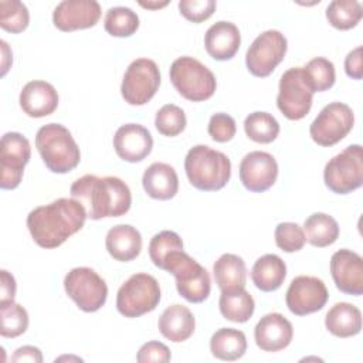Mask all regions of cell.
Instances as JSON below:
<instances>
[{
  "mask_svg": "<svg viewBox=\"0 0 363 363\" xmlns=\"http://www.w3.org/2000/svg\"><path fill=\"white\" fill-rule=\"evenodd\" d=\"M302 71L313 94L328 91L333 86L336 79L335 65L325 57L312 58L305 67H302Z\"/></svg>",
  "mask_w": 363,
  "mask_h": 363,
  "instance_id": "obj_35",
  "label": "cell"
},
{
  "mask_svg": "<svg viewBox=\"0 0 363 363\" xmlns=\"http://www.w3.org/2000/svg\"><path fill=\"white\" fill-rule=\"evenodd\" d=\"M105 247L113 259L128 262L140 254L142 235L129 224H118L106 233Z\"/></svg>",
  "mask_w": 363,
  "mask_h": 363,
  "instance_id": "obj_24",
  "label": "cell"
},
{
  "mask_svg": "<svg viewBox=\"0 0 363 363\" xmlns=\"http://www.w3.org/2000/svg\"><path fill=\"white\" fill-rule=\"evenodd\" d=\"M244 130L257 143H271L279 135V123L271 113L257 111L245 118Z\"/></svg>",
  "mask_w": 363,
  "mask_h": 363,
  "instance_id": "obj_33",
  "label": "cell"
},
{
  "mask_svg": "<svg viewBox=\"0 0 363 363\" xmlns=\"http://www.w3.org/2000/svg\"><path fill=\"white\" fill-rule=\"evenodd\" d=\"M292 337V323L278 312L264 315L254 329L255 343L264 352H279L289 346Z\"/></svg>",
  "mask_w": 363,
  "mask_h": 363,
  "instance_id": "obj_20",
  "label": "cell"
},
{
  "mask_svg": "<svg viewBox=\"0 0 363 363\" xmlns=\"http://www.w3.org/2000/svg\"><path fill=\"white\" fill-rule=\"evenodd\" d=\"M186 123L187 121L184 111L174 104L163 105L155 116V126L157 132L169 138L180 135L184 130Z\"/></svg>",
  "mask_w": 363,
  "mask_h": 363,
  "instance_id": "obj_39",
  "label": "cell"
},
{
  "mask_svg": "<svg viewBox=\"0 0 363 363\" xmlns=\"http://www.w3.org/2000/svg\"><path fill=\"white\" fill-rule=\"evenodd\" d=\"M104 27L112 37H130L139 28V17L129 7H111L106 11Z\"/></svg>",
  "mask_w": 363,
  "mask_h": 363,
  "instance_id": "obj_34",
  "label": "cell"
},
{
  "mask_svg": "<svg viewBox=\"0 0 363 363\" xmlns=\"http://www.w3.org/2000/svg\"><path fill=\"white\" fill-rule=\"evenodd\" d=\"M217 3L214 0H182L179 1L180 14L191 23H203L213 16Z\"/></svg>",
  "mask_w": 363,
  "mask_h": 363,
  "instance_id": "obj_42",
  "label": "cell"
},
{
  "mask_svg": "<svg viewBox=\"0 0 363 363\" xmlns=\"http://www.w3.org/2000/svg\"><path fill=\"white\" fill-rule=\"evenodd\" d=\"M0 335L3 337H17L28 328V313L14 301L0 302Z\"/></svg>",
  "mask_w": 363,
  "mask_h": 363,
  "instance_id": "obj_36",
  "label": "cell"
},
{
  "mask_svg": "<svg viewBox=\"0 0 363 363\" xmlns=\"http://www.w3.org/2000/svg\"><path fill=\"white\" fill-rule=\"evenodd\" d=\"M354 113L343 102H330L318 113L309 126V135L319 146H333L352 130Z\"/></svg>",
  "mask_w": 363,
  "mask_h": 363,
  "instance_id": "obj_12",
  "label": "cell"
},
{
  "mask_svg": "<svg viewBox=\"0 0 363 363\" xmlns=\"http://www.w3.org/2000/svg\"><path fill=\"white\" fill-rule=\"evenodd\" d=\"M160 85V71L157 64L149 58H136L125 71L121 94L129 105L140 106L147 104Z\"/></svg>",
  "mask_w": 363,
  "mask_h": 363,
  "instance_id": "obj_11",
  "label": "cell"
},
{
  "mask_svg": "<svg viewBox=\"0 0 363 363\" xmlns=\"http://www.w3.org/2000/svg\"><path fill=\"white\" fill-rule=\"evenodd\" d=\"M288 41L278 30H267L261 33L245 54V65L248 71L258 78H265L274 72L279 62L285 58Z\"/></svg>",
  "mask_w": 363,
  "mask_h": 363,
  "instance_id": "obj_13",
  "label": "cell"
},
{
  "mask_svg": "<svg viewBox=\"0 0 363 363\" xmlns=\"http://www.w3.org/2000/svg\"><path fill=\"white\" fill-rule=\"evenodd\" d=\"M169 75L176 91L191 102L207 101L217 88L214 74L199 60L189 55L176 58L170 65Z\"/></svg>",
  "mask_w": 363,
  "mask_h": 363,
  "instance_id": "obj_5",
  "label": "cell"
},
{
  "mask_svg": "<svg viewBox=\"0 0 363 363\" xmlns=\"http://www.w3.org/2000/svg\"><path fill=\"white\" fill-rule=\"evenodd\" d=\"M330 274L336 288L347 295L363 294V258L347 248L336 251L330 258Z\"/></svg>",
  "mask_w": 363,
  "mask_h": 363,
  "instance_id": "obj_18",
  "label": "cell"
},
{
  "mask_svg": "<svg viewBox=\"0 0 363 363\" xmlns=\"http://www.w3.org/2000/svg\"><path fill=\"white\" fill-rule=\"evenodd\" d=\"M88 218L85 207L75 199H57L33 208L27 216V228L41 248H57L78 233Z\"/></svg>",
  "mask_w": 363,
  "mask_h": 363,
  "instance_id": "obj_1",
  "label": "cell"
},
{
  "mask_svg": "<svg viewBox=\"0 0 363 363\" xmlns=\"http://www.w3.org/2000/svg\"><path fill=\"white\" fill-rule=\"evenodd\" d=\"M218 308L227 320L244 323L251 319L255 309V302L245 288H235L221 291Z\"/></svg>",
  "mask_w": 363,
  "mask_h": 363,
  "instance_id": "obj_30",
  "label": "cell"
},
{
  "mask_svg": "<svg viewBox=\"0 0 363 363\" xmlns=\"http://www.w3.org/2000/svg\"><path fill=\"white\" fill-rule=\"evenodd\" d=\"M207 132L213 140H216L218 143H225V142H230L235 136L237 125H235V121L233 116H230L224 112H218L210 118Z\"/></svg>",
  "mask_w": 363,
  "mask_h": 363,
  "instance_id": "obj_41",
  "label": "cell"
},
{
  "mask_svg": "<svg viewBox=\"0 0 363 363\" xmlns=\"http://www.w3.org/2000/svg\"><path fill=\"white\" fill-rule=\"evenodd\" d=\"M139 4L145 9H160V7H164L167 4V1H163V3H150V1L143 3V1H140Z\"/></svg>",
  "mask_w": 363,
  "mask_h": 363,
  "instance_id": "obj_47",
  "label": "cell"
},
{
  "mask_svg": "<svg viewBox=\"0 0 363 363\" xmlns=\"http://www.w3.org/2000/svg\"><path fill=\"white\" fill-rule=\"evenodd\" d=\"M30 157L31 147L26 136L18 132H7L1 136L0 187L3 190H13L20 184Z\"/></svg>",
  "mask_w": 363,
  "mask_h": 363,
  "instance_id": "obj_14",
  "label": "cell"
},
{
  "mask_svg": "<svg viewBox=\"0 0 363 363\" xmlns=\"http://www.w3.org/2000/svg\"><path fill=\"white\" fill-rule=\"evenodd\" d=\"M184 170L190 184L197 190L217 191L231 177V162L223 152L196 145L186 155Z\"/></svg>",
  "mask_w": 363,
  "mask_h": 363,
  "instance_id": "obj_3",
  "label": "cell"
},
{
  "mask_svg": "<svg viewBox=\"0 0 363 363\" xmlns=\"http://www.w3.org/2000/svg\"><path fill=\"white\" fill-rule=\"evenodd\" d=\"M313 91L308 85L302 67L286 69L279 79L277 106L289 121L305 118L312 108Z\"/></svg>",
  "mask_w": 363,
  "mask_h": 363,
  "instance_id": "obj_10",
  "label": "cell"
},
{
  "mask_svg": "<svg viewBox=\"0 0 363 363\" xmlns=\"http://www.w3.org/2000/svg\"><path fill=\"white\" fill-rule=\"evenodd\" d=\"M278 177V163L268 152L254 150L247 153L240 163V180L252 193L267 191Z\"/></svg>",
  "mask_w": 363,
  "mask_h": 363,
  "instance_id": "obj_16",
  "label": "cell"
},
{
  "mask_svg": "<svg viewBox=\"0 0 363 363\" xmlns=\"http://www.w3.org/2000/svg\"><path fill=\"white\" fill-rule=\"evenodd\" d=\"M213 274L217 286L221 291L245 288L247 268L241 257L235 254H223L213 265Z\"/></svg>",
  "mask_w": 363,
  "mask_h": 363,
  "instance_id": "obj_29",
  "label": "cell"
},
{
  "mask_svg": "<svg viewBox=\"0 0 363 363\" xmlns=\"http://www.w3.org/2000/svg\"><path fill=\"white\" fill-rule=\"evenodd\" d=\"M275 244L285 252H296L303 248L306 240L303 230L291 221L279 223L275 228Z\"/></svg>",
  "mask_w": 363,
  "mask_h": 363,
  "instance_id": "obj_40",
  "label": "cell"
},
{
  "mask_svg": "<svg viewBox=\"0 0 363 363\" xmlns=\"http://www.w3.org/2000/svg\"><path fill=\"white\" fill-rule=\"evenodd\" d=\"M362 45L352 50L345 58V71L352 79L363 78V67H362Z\"/></svg>",
  "mask_w": 363,
  "mask_h": 363,
  "instance_id": "obj_44",
  "label": "cell"
},
{
  "mask_svg": "<svg viewBox=\"0 0 363 363\" xmlns=\"http://www.w3.org/2000/svg\"><path fill=\"white\" fill-rule=\"evenodd\" d=\"M329 294L325 282L316 277L299 275L294 278L286 289L285 302L296 316H305L320 311L328 302Z\"/></svg>",
  "mask_w": 363,
  "mask_h": 363,
  "instance_id": "obj_15",
  "label": "cell"
},
{
  "mask_svg": "<svg viewBox=\"0 0 363 363\" xmlns=\"http://www.w3.org/2000/svg\"><path fill=\"white\" fill-rule=\"evenodd\" d=\"M285 277L286 265L282 258L275 254H265L259 257L251 269V279L262 292L277 291L284 284Z\"/></svg>",
  "mask_w": 363,
  "mask_h": 363,
  "instance_id": "obj_27",
  "label": "cell"
},
{
  "mask_svg": "<svg viewBox=\"0 0 363 363\" xmlns=\"http://www.w3.org/2000/svg\"><path fill=\"white\" fill-rule=\"evenodd\" d=\"M247 350V337L244 332L234 328H221L210 339V352L214 357L225 362H234L244 356Z\"/></svg>",
  "mask_w": 363,
  "mask_h": 363,
  "instance_id": "obj_28",
  "label": "cell"
},
{
  "mask_svg": "<svg viewBox=\"0 0 363 363\" xmlns=\"http://www.w3.org/2000/svg\"><path fill=\"white\" fill-rule=\"evenodd\" d=\"M142 186L149 197L156 200H170L179 191V177L170 164L155 162L145 170Z\"/></svg>",
  "mask_w": 363,
  "mask_h": 363,
  "instance_id": "obj_23",
  "label": "cell"
},
{
  "mask_svg": "<svg viewBox=\"0 0 363 363\" xmlns=\"http://www.w3.org/2000/svg\"><path fill=\"white\" fill-rule=\"evenodd\" d=\"M157 328L166 339L174 343H180L187 340L194 333L196 320L189 308L174 303L162 312Z\"/></svg>",
  "mask_w": 363,
  "mask_h": 363,
  "instance_id": "obj_25",
  "label": "cell"
},
{
  "mask_svg": "<svg viewBox=\"0 0 363 363\" xmlns=\"http://www.w3.org/2000/svg\"><path fill=\"white\" fill-rule=\"evenodd\" d=\"M18 102L26 115L31 118H44L57 109L58 92L50 82L35 79L23 86Z\"/></svg>",
  "mask_w": 363,
  "mask_h": 363,
  "instance_id": "obj_21",
  "label": "cell"
},
{
  "mask_svg": "<svg viewBox=\"0 0 363 363\" xmlns=\"http://www.w3.org/2000/svg\"><path fill=\"white\" fill-rule=\"evenodd\" d=\"M180 250H183V241L177 233L170 230H163L155 234L149 242L150 261L160 269H163L167 257Z\"/></svg>",
  "mask_w": 363,
  "mask_h": 363,
  "instance_id": "obj_38",
  "label": "cell"
},
{
  "mask_svg": "<svg viewBox=\"0 0 363 363\" xmlns=\"http://www.w3.org/2000/svg\"><path fill=\"white\" fill-rule=\"evenodd\" d=\"M164 271L174 275L176 288L182 298L191 303L206 301L211 291V279L207 269L184 250L172 252L163 267Z\"/></svg>",
  "mask_w": 363,
  "mask_h": 363,
  "instance_id": "obj_6",
  "label": "cell"
},
{
  "mask_svg": "<svg viewBox=\"0 0 363 363\" xmlns=\"http://www.w3.org/2000/svg\"><path fill=\"white\" fill-rule=\"evenodd\" d=\"M153 147L150 132L139 123H126L118 128L113 136V149L125 162L136 163L146 159Z\"/></svg>",
  "mask_w": 363,
  "mask_h": 363,
  "instance_id": "obj_19",
  "label": "cell"
},
{
  "mask_svg": "<svg viewBox=\"0 0 363 363\" xmlns=\"http://www.w3.org/2000/svg\"><path fill=\"white\" fill-rule=\"evenodd\" d=\"M35 147L52 173H68L81 160V152L71 132L61 123H47L37 130Z\"/></svg>",
  "mask_w": 363,
  "mask_h": 363,
  "instance_id": "obj_4",
  "label": "cell"
},
{
  "mask_svg": "<svg viewBox=\"0 0 363 363\" xmlns=\"http://www.w3.org/2000/svg\"><path fill=\"white\" fill-rule=\"evenodd\" d=\"M64 289L84 312L99 311L108 298L106 282L88 267L72 268L64 278Z\"/></svg>",
  "mask_w": 363,
  "mask_h": 363,
  "instance_id": "obj_9",
  "label": "cell"
},
{
  "mask_svg": "<svg viewBox=\"0 0 363 363\" xmlns=\"http://www.w3.org/2000/svg\"><path fill=\"white\" fill-rule=\"evenodd\" d=\"M101 18V6L95 0H64L52 11L54 26L65 33L94 27Z\"/></svg>",
  "mask_w": 363,
  "mask_h": 363,
  "instance_id": "obj_17",
  "label": "cell"
},
{
  "mask_svg": "<svg viewBox=\"0 0 363 363\" xmlns=\"http://www.w3.org/2000/svg\"><path fill=\"white\" fill-rule=\"evenodd\" d=\"M241 44L238 27L231 21H217L208 27L204 35V47L210 57L217 61L231 60Z\"/></svg>",
  "mask_w": 363,
  "mask_h": 363,
  "instance_id": "obj_22",
  "label": "cell"
},
{
  "mask_svg": "<svg viewBox=\"0 0 363 363\" xmlns=\"http://www.w3.org/2000/svg\"><path fill=\"white\" fill-rule=\"evenodd\" d=\"M69 193L85 207L91 220L125 216L132 204L129 186L115 176L85 174L71 184Z\"/></svg>",
  "mask_w": 363,
  "mask_h": 363,
  "instance_id": "obj_2",
  "label": "cell"
},
{
  "mask_svg": "<svg viewBox=\"0 0 363 363\" xmlns=\"http://www.w3.org/2000/svg\"><path fill=\"white\" fill-rule=\"evenodd\" d=\"M305 240L318 248L332 245L339 237L337 221L326 213H313L303 223Z\"/></svg>",
  "mask_w": 363,
  "mask_h": 363,
  "instance_id": "obj_31",
  "label": "cell"
},
{
  "mask_svg": "<svg viewBox=\"0 0 363 363\" xmlns=\"http://www.w3.org/2000/svg\"><path fill=\"white\" fill-rule=\"evenodd\" d=\"M363 16V7L356 0H333L326 7L329 24L337 30H350L359 24Z\"/></svg>",
  "mask_w": 363,
  "mask_h": 363,
  "instance_id": "obj_32",
  "label": "cell"
},
{
  "mask_svg": "<svg viewBox=\"0 0 363 363\" xmlns=\"http://www.w3.org/2000/svg\"><path fill=\"white\" fill-rule=\"evenodd\" d=\"M172 359V353L169 347L157 340H150L145 345L140 346L136 360L139 363H150V362H159V363H166Z\"/></svg>",
  "mask_w": 363,
  "mask_h": 363,
  "instance_id": "obj_43",
  "label": "cell"
},
{
  "mask_svg": "<svg viewBox=\"0 0 363 363\" xmlns=\"http://www.w3.org/2000/svg\"><path fill=\"white\" fill-rule=\"evenodd\" d=\"M325 326L337 337L356 336L362 330V312L349 302H337L328 311Z\"/></svg>",
  "mask_w": 363,
  "mask_h": 363,
  "instance_id": "obj_26",
  "label": "cell"
},
{
  "mask_svg": "<svg viewBox=\"0 0 363 363\" xmlns=\"http://www.w3.org/2000/svg\"><path fill=\"white\" fill-rule=\"evenodd\" d=\"M30 23V13L24 3L18 0L0 1V27L11 34L23 33Z\"/></svg>",
  "mask_w": 363,
  "mask_h": 363,
  "instance_id": "obj_37",
  "label": "cell"
},
{
  "mask_svg": "<svg viewBox=\"0 0 363 363\" xmlns=\"http://www.w3.org/2000/svg\"><path fill=\"white\" fill-rule=\"evenodd\" d=\"M326 187L336 194H347L363 184V152L360 145H350L333 156L323 169Z\"/></svg>",
  "mask_w": 363,
  "mask_h": 363,
  "instance_id": "obj_8",
  "label": "cell"
},
{
  "mask_svg": "<svg viewBox=\"0 0 363 363\" xmlns=\"http://www.w3.org/2000/svg\"><path fill=\"white\" fill-rule=\"evenodd\" d=\"M160 302V286L155 277L138 272L118 289L116 309L125 318H139L156 309Z\"/></svg>",
  "mask_w": 363,
  "mask_h": 363,
  "instance_id": "obj_7",
  "label": "cell"
},
{
  "mask_svg": "<svg viewBox=\"0 0 363 363\" xmlns=\"http://www.w3.org/2000/svg\"><path fill=\"white\" fill-rule=\"evenodd\" d=\"M0 302H11L16 296V279L14 277L6 271H0Z\"/></svg>",
  "mask_w": 363,
  "mask_h": 363,
  "instance_id": "obj_45",
  "label": "cell"
},
{
  "mask_svg": "<svg viewBox=\"0 0 363 363\" xmlns=\"http://www.w3.org/2000/svg\"><path fill=\"white\" fill-rule=\"evenodd\" d=\"M11 362H33V363H41L43 354L38 347L35 346H21L18 347L14 354L11 356Z\"/></svg>",
  "mask_w": 363,
  "mask_h": 363,
  "instance_id": "obj_46",
  "label": "cell"
}]
</instances>
